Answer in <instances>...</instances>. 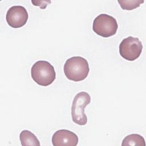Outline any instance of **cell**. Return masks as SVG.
<instances>
[{"mask_svg": "<svg viewBox=\"0 0 146 146\" xmlns=\"http://www.w3.org/2000/svg\"><path fill=\"white\" fill-rule=\"evenodd\" d=\"M28 13L22 6H11L7 11L6 22L13 28H19L24 26L28 20Z\"/></svg>", "mask_w": 146, "mask_h": 146, "instance_id": "6", "label": "cell"}, {"mask_svg": "<svg viewBox=\"0 0 146 146\" xmlns=\"http://www.w3.org/2000/svg\"><path fill=\"white\" fill-rule=\"evenodd\" d=\"M117 28L118 25L116 19L106 14L99 15L93 22V31L96 34L104 38L115 35Z\"/></svg>", "mask_w": 146, "mask_h": 146, "instance_id": "4", "label": "cell"}, {"mask_svg": "<svg viewBox=\"0 0 146 146\" xmlns=\"http://www.w3.org/2000/svg\"><path fill=\"white\" fill-rule=\"evenodd\" d=\"M32 79L39 85L47 86L50 85L56 78L54 67L48 62L39 60L31 67Z\"/></svg>", "mask_w": 146, "mask_h": 146, "instance_id": "2", "label": "cell"}, {"mask_svg": "<svg viewBox=\"0 0 146 146\" xmlns=\"http://www.w3.org/2000/svg\"><path fill=\"white\" fill-rule=\"evenodd\" d=\"M52 143L54 146H76L78 143V137L72 131L67 129H59L52 135Z\"/></svg>", "mask_w": 146, "mask_h": 146, "instance_id": "7", "label": "cell"}, {"mask_svg": "<svg viewBox=\"0 0 146 146\" xmlns=\"http://www.w3.org/2000/svg\"><path fill=\"white\" fill-rule=\"evenodd\" d=\"M90 102L91 97L86 92H80L75 96L71 107L72 120L75 123L80 125L87 124V117L84 113V108Z\"/></svg>", "mask_w": 146, "mask_h": 146, "instance_id": "3", "label": "cell"}, {"mask_svg": "<svg viewBox=\"0 0 146 146\" xmlns=\"http://www.w3.org/2000/svg\"><path fill=\"white\" fill-rule=\"evenodd\" d=\"M118 3L120 4L121 7L123 10H132L140 6V5L144 3L143 0H131V1H125V0H118Z\"/></svg>", "mask_w": 146, "mask_h": 146, "instance_id": "10", "label": "cell"}, {"mask_svg": "<svg viewBox=\"0 0 146 146\" xmlns=\"http://www.w3.org/2000/svg\"><path fill=\"white\" fill-rule=\"evenodd\" d=\"M143 50V44L138 38L131 36L124 38L119 45V53L125 60L133 61L140 55Z\"/></svg>", "mask_w": 146, "mask_h": 146, "instance_id": "5", "label": "cell"}, {"mask_svg": "<svg viewBox=\"0 0 146 146\" xmlns=\"http://www.w3.org/2000/svg\"><path fill=\"white\" fill-rule=\"evenodd\" d=\"M63 70L66 78L74 82L83 80L90 71L87 60L81 56H73L67 59Z\"/></svg>", "mask_w": 146, "mask_h": 146, "instance_id": "1", "label": "cell"}, {"mask_svg": "<svg viewBox=\"0 0 146 146\" xmlns=\"http://www.w3.org/2000/svg\"><path fill=\"white\" fill-rule=\"evenodd\" d=\"M122 146H145V140L139 134H131L125 137L123 140Z\"/></svg>", "mask_w": 146, "mask_h": 146, "instance_id": "9", "label": "cell"}, {"mask_svg": "<svg viewBox=\"0 0 146 146\" xmlns=\"http://www.w3.org/2000/svg\"><path fill=\"white\" fill-rule=\"evenodd\" d=\"M19 139L23 146H40L39 140L30 131L23 130L19 135Z\"/></svg>", "mask_w": 146, "mask_h": 146, "instance_id": "8", "label": "cell"}]
</instances>
